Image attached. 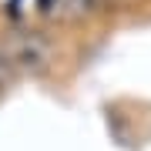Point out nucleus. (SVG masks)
<instances>
[{"label": "nucleus", "mask_w": 151, "mask_h": 151, "mask_svg": "<svg viewBox=\"0 0 151 151\" xmlns=\"http://www.w3.org/2000/svg\"><path fill=\"white\" fill-rule=\"evenodd\" d=\"M111 0H40V10L54 20L74 24V20H87V17L108 10Z\"/></svg>", "instance_id": "f03ea898"}, {"label": "nucleus", "mask_w": 151, "mask_h": 151, "mask_svg": "<svg viewBox=\"0 0 151 151\" xmlns=\"http://www.w3.org/2000/svg\"><path fill=\"white\" fill-rule=\"evenodd\" d=\"M17 81V70H14V64L10 60H7L4 54H0V91H7V87H10Z\"/></svg>", "instance_id": "7ed1b4c3"}, {"label": "nucleus", "mask_w": 151, "mask_h": 151, "mask_svg": "<svg viewBox=\"0 0 151 151\" xmlns=\"http://www.w3.org/2000/svg\"><path fill=\"white\" fill-rule=\"evenodd\" d=\"M0 54L14 64L17 74H44L50 67V44L34 30H17L0 40Z\"/></svg>", "instance_id": "f257e3e1"}]
</instances>
